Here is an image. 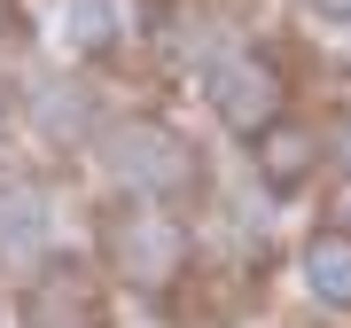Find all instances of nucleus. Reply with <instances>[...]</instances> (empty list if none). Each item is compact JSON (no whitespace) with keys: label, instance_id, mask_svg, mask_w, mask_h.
Here are the masks:
<instances>
[{"label":"nucleus","instance_id":"1","mask_svg":"<svg viewBox=\"0 0 351 328\" xmlns=\"http://www.w3.org/2000/svg\"><path fill=\"white\" fill-rule=\"evenodd\" d=\"M110 172H117V188H133V196H149V203H180V196L195 188L188 141L164 133V126H149V117H133V126L110 133Z\"/></svg>","mask_w":351,"mask_h":328},{"label":"nucleus","instance_id":"2","mask_svg":"<svg viewBox=\"0 0 351 328\" xmlns=\"http://www.w3.org/2000/svg\"><path fill=\"white\" fill-rule=\"evenodd\" d=\"M110 305H101V281L78 258H47L16 297V328H101Z\"/></svg>","mask_w":351,"mask_h":328},{"label":"nucleus","instance_id":"3","mask_svg":"<svg viewBox=\"0 0 351 328\" xmlns=\"http://www.w3.org/2000/svg\"><path fill=\"white\" fill-rule=\"evenodd\" d=\"M211 110L226 133H265L281 117V71L265 63V55H219L211 63Z\"/></svg>","mask_w":351,"mask_h":328},{"label":"nucleus","instance_id":"4","mask_svg":"<svg viewBox=\"0 0 351 328\" xmlns=\"http://www.w3.org/2000/svg\"><path fill=\"white\" fill-rule=\"evenodd\" d=\"M110 250H117V266H125L141 290H156V281H172L188 266V227L172 211H125L110 227Z\"/></svg>","mask_w":351,"mask_h":328},{"label":"nucleus","instance_id":"5","mask_svg":"<svg viewBox=\"0 0 351 328\" xmlns=\"http://www.w3.org/2000/svg\"><path fill=\"white\" fill-rule=\"evenodd\" d=\"M258 141V180H265V188H274V196H289V188H304V180H313V133H304V126H281V117H274V126H265V133H250Z\"/></svg>","mask_w":351,"mask_h":328},{"label":"nucleus","instance_id":"6","mask_svg":"<svg viewBox=\"0 0 351 328\" xmlns=\"http://www.w3.org/2000/svg\"><path fill=\"white\" fill-rule=\"evenodd\" d=\"M304 290L336 313H351V227H328L304 242Z\"/></svg>","mask_w":351,"mask_h":328},{"label":"nucleus","instance_id":"7","mask_svg":"<svg viewBox=\"0 0 351 328\" xmlns=\"http://www.w3.org/2000/svg\"><path fill=\"white\" fill-rule=\"evenodd\" d=\"M39 235H47L39 196H32V188H0V258H32Z\"/></svg>","mask_w":351,"mask_h":328},{"label":"nucleus","instance_id":"8","mask_svg":"<svg viewBox=\"0 0 351 328\" xmlns=\"http://www.w3.org/2000/svg\"><path fill=\"white\" fill-rule=\"evenodd\" d=\"M110 39H117V16H110V0H71V47L101 55Z\"/></svg>","mask_w":351,"mask_h":328},{"label":"nucleus","instance_id":"9","mask_svg":"<svg viewBox=\"0 0 351 328\" xmlns=\"http://www.w3.org/2000/svg\"><path fill=\"white\" fill-rule=\"evenodd\" d=\"M47 126H63V133H78V126H86V110H78L71 94H47Z\"/></svg>","mask_w":351,"mask_h":328},{"label":"nucleus","instance_id":"10","mask_svg":"<svg viewBox=\"0 0 351 328\" xmlns=\"http://www.w3.org/2000/svg\"><path fill=\"white\" fill-rule=\"evenodd\" d=\"M320 16H336V24H351V0H313Z\"/></svg>","mask_w":351,"mask_h":328},{"label":"nucleus","instance_id":"11","mask_svg":"<svg viewBox=\"0 0 351 328\" xmlns=\"http://www.w3.org/2000/svg\"><path fill=\"white\" fill-rule=\"evenodd\" d=\"M336 156L351 164V117H343V126H336Z\"/></svg>","mask_w":351,"mask_h":328},{"label":"nucleus","instance_id":"12","mask_svg":"<svg viewBox=\"0 0 351 328\" xmlns=\"http://www.w3.org/2000/svg\"><path fill=\"white\" fill-rule=\"evenodd\" d=\"M0 133H8V102H0Z\"/></svg>","mask_w":351,"mask_h":328},{"label":"nucleus","instance_id":"13","mask_svg":"<svg viewBox=\"0 0 351 328\" xmlns=\"http://www.w3.org/2000/svg\"><path fill=\"white\" fill-rule=\"evenodd\" d=\"M343 219H351V196H343Z\"/></svg>","mask_w":351,"mask_h":328},{"label":"nucleus","instance_id":"14","mask_svg":"<svg viewBox=\"0 0 351 328\" xmlns=\"http://www.w3.org/2000/svg\"><path fill=\"white\" fill-rule=\"evenodd\" d=\"M0 188H8V180H0Z\"/></svg>","mask_w":351,"mask_h":328},{"label":"nucleus","instance_id":"15","mask_svg":"<svg viewBox=\"0 0 351 328\" xmlns=\"http://www.w3.org/2000/svg\"><path fill=\"white\" fill-rule=\"evenodd\" d=\"M0 8H8V0H0Z\"/></svg>","mask_w":351,"mask_h":328}]
</instances>
